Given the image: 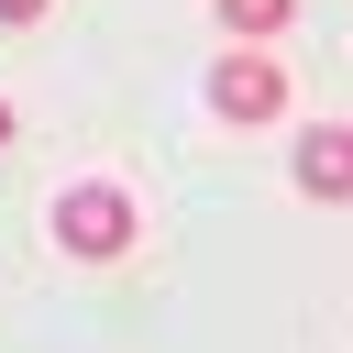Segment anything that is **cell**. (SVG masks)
<instances>
[{"instance_id": "1", "label": "cell", "mask_w": 353, "mask_h": 353, "mask_svg": "<svg viewBox=\"0 0 353 353\" xmlns=\"http://www.w3.org/2000/svg\"><path fill=\"white\" fill-rule=\"evenodd\" d=\"M210 110L221 121H287V55H265V44L221 55L210 66Z\"/></svg>"}, {"instance_id": "3", "label": "cell", "mask_w": 353, "mask_h": 353, "mask_svg": "<svg viewBox=\"0 0 353 353\" xmlns=\"http://www.w3.org/2000/svg\"><path fill=\"white\" fill-rule=\"evenodd\" d=\"M287 165H298V188H309V199H353V121H309Z\"/></svg>"}, {"instance_id": "6", "label": "cell", "mask_w": 353, "mask_h": 353, "mask_svg": "<svg viewBox=\"0 0 353 353\" xmlns=\"http://www.w3.org/2000/svg\"><path fill=\"white\" fill-rule=\"evenodd\" d=\"M0 143H11V99H0Z\"/></svg>"}, {"instance_id": "4", "label": "cell", "mask_w": 353, "mask_h": 353, "mask_svg": "<svg viewBox=\"0 0 353 353\" xmlns=\"http://www.w3.org/2000/svg\"><path fill=\"white\" fill-rule=\"evenodd\" d=\"M221 11V33H243V44H276L287 22H298V0H210Z\"/></svg>"}, {"instance_id": "2", "label": "cell", "mask_w": 353, "mask_h": 353, "mask_svg": "<svg viewBox=\"0 0 353 353\" xmlns=\"http://www.w3.org/2000/svg\"><path fill=\"white\" fill-rule=\"evenodd\" d=\"M55 243H66V254H88V265H110V254L132 243V199H121L110 176L66 188V199H55Z\"/></svg>"}, {"instance_id": "5", "label": "cell", "mask_w": 353, "mask_h": 353, "mask_svg": "<svg viewBox=\"0 0 353 353\" xmlns=\"http://www.w3.org/2000/svg\"><path fill=\"white\" fill-rule=\"evenodd\" d=\"M55 0H0V33H22V22H44Z\"/></svg>"}]
</instances>
